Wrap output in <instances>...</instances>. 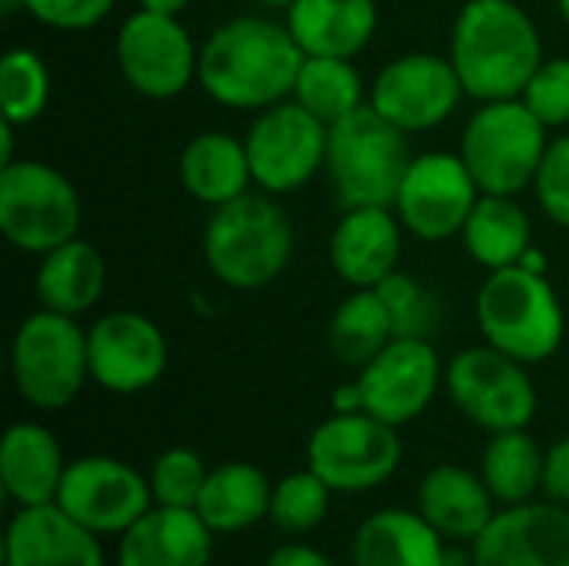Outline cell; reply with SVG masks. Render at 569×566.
I'll return each instance as SVG.
<instances>
[{"mask_svg": "<svg viewBox=\"0 0 569 566\" xmlns=\"http://www.w3.org/2000/svg\"><path fill=\"white\" fill-rule=\"evenodd\" d=\"M83 203L67 173L43 160H13L0 167V234L30 257H43L80 237Z\"/></svg>", "mask_w": 569, "mask_h": 566, "instance_id": "ba28073f", "label": "cell"}, {"mask_svg": "<svg viewBox=\"0 0 569 566\" xmlns=\"http://www.w3.org/2000/svg\"><path fill=\"white\" fill-rule=\"evenodd\" d=\"M410 160L407 133L367 103L330 127L323 170L340 210L393 207Z\"/></svg>", "mask_w": 569, "mask_h": 566, "instance_id": "5b68a950", "label": "cell"}, {"mask_svg": "<svg viewBox=\"0 0 569 566\" xmlns=\"http://www.w3.org/2000/svg\"><path fill=\"white\" fill-rule=\"evenodd\" d=\"M440 566H473V560H470V550H467V554H460V550H447V557H443V564Z\"/></svg>", "mask_w": 569, "mask_h": 566, "instance_id": "bcb514c9", "label": "cell"}, {"mask_svg": "<svg viewBox=\"0 0 569 566\" xmlns=\"http://www.w3.org/2000/svg\"><path fill=\"white\" fill-rule=\"evenodd\" d=\"M263 566H333V560L303 540H290V544H280Z\"/></svg>", "mask_w": 569, "mask_h": 566, "instance_id": "60d3db41", "label": "cell"}, {"mask_svg": "<svg viewBox=\"0 0 569 566\" xmlns=\"http://www.w3.org/2000/svg\"><path fill=\"white\" fill-rule=\"evenodd\" d=\"M293 100L327 127L370 103L363 73L350 57H303Z\"/></svg>", "mask_w": 569, "mask_h": 566, "instance_id": "4dcf8cb0", "label": "cell"}, {"mask_svg": "<svg viewBox=\"0 0 569 566\" xmlns=\"http://www.w3.org/2000/svg\"><path fill=\"white\" fill-rule=\"evenodd\" d=\"M550 127L520 100H490L473 110L460 133V157L483 193L520 197L533 190L540 163L550 147Z\"/></svg>", "mask_w": 569, "mask_h": 566, "instance_id": "52a82bcc", "label": "cell"}, {"mask_svg": "<svg viewBox=\"0 0 569 566\" xmlns=\"http://www.w3.org/2000/svg\"><path fill=\"white\" fill-rule=\"evenodd\" d=\"M57 504L97 537H120L153 507V494L147 474L117 457L90 454L67 464Z\"/></svg>", "mask_w": 569, "mask_h": 566, "instance_id": "e0dca14e", "label": "cell"}, {"mask_svg": "<svg viewBox=\"0 0 569 566\" xmlns=\"http://www.w3.org/2000/svg\"><path fill=\"white\" fill-rule=\"evenodd\" d=\"M213 540L197 510L153 504L117 537V566H210Z\"/></svg>", "mask_w": 569, "mask_h": 566, "instance_id": "44dd1931", "label": "cell"}, {"mask_svg": "<svg viewBox=\"0 0 569 566\" xmlns=\"http://www.w3.org/2000/svg\"><path fill=\"white\" fill-rule=\"evenodd\" d=\"M53 93L47 60L33 47H10L0 57V117L13 127L37 123Z\"/></svg>", "mask_w": 569, "mask_h": 566, "instance_id": "d6a6232c", "label": "cell"}, {"mask_svg": "<svg viewBox=\"0 0 569 566\" xmlns=\"http://www.w3.org/2000/svg\"><path fill=\"white\" fill-rule=\"evenodd\" d=\"M333 414H367L363 410V394H360V384H357V377L350 380V384H340L337 390H333Z\"/></svg>", "mask_w": 569, "mask_h": 566, "instance_id": "b9f144b4", "label": "cell"}, {"mask_svg": "<svg viewBox=\"0 0 569 566\" xmlns=\"http://www.w3.org/2000/svg\"><path fill=\"white\" fill-rule=\"evenodd\" d=\"M327 137L330 127L293 97L253 113L243 133L253 187L273 197L303 190L327 167Z\"/></svg>", "mask_w": 569, "mask_h": 566, "instance_id": "7c38bea8", "label": "cell"}, {"mask_svg": "<svg viewBox=\"0 0 569 566\" xmlns=\"http://www.w3.org/2000/svg\"><path fill=\"white\" fill-rule=\"evenodd\" d=\"M520 267H527V270H533V274H547L550 270V257L533 244L527 254H523V260H520Z\"/></svg>", "mask_w": 569, "mask_h": 566, "instance_id": "ee69618b", "label": "cell"}, {"mask_svg": "<svg viewBox=\"0 0 569 566\" xmlns=\"http://www.w3.org/2000/svg\"><path fill=\"white\" fill-rule=\"evenodd\" d=\"M283 23L307 57H357L380 27L377 0H297Z\"/></svg>", "mask_w": 569, "mask_h": 566, "instance_id": "cb8c5ba5", "label": "cell"}, {"mask_svg": "<svg viewBox=\"0 0 569 566\" xmlns=\"http://www.w3.org/2000/svg\"><path fill=\"white\" fill-rule=\"evenodd\" d=\"M520 100L533 110L543 127H569V53L543 57Z\"/></svg>", "mask_w": 569, "mask_h": 566, "instance_id": "74e56055", "label": "cell"}, {"mask_svg": "<svg viewBox=\"0 0 569 566\" xmlns=\"http://www.w3.org/2000/svg\"><path fill=\"white\" fill-rule=\"evenodd\" d=\"M90 380L117 397H133L157 387L170 364V347L147 314L110 310L87 327Z\"/></svg>", "mask_w": 569, "mask_h": 566, "instance_id": "9a60e30c", "label": "cell"}, {"mask_svg": "<svg viewBox=\"0 0 569 566\" xmlns=\"http://www.w3.org/2000/svg\"><path fill=\"white\" fill-rule=\"evenodd\" d=\"M403 464L400 430L370 414H330L307 440V467L333 494L383 487Z\"/></svg>", "mask_w": 569, "mask_h": 566, "instance_id": "30bf717a", "label": "cell"}, {"mask_svg": "<svg viewBox=\"0 0 569 566\" xmlns=\"http://www.w3.org/2000/svg\"><path fill=\"white\" fill-rule=\"evenodd\" d=\"M303 57L287 23L240 13L203 37L197 87L227 110L260 113L293 97Z\"/></svg>", "mask_w": 569, "mask_h": 566, "instance_id": "6da1fadb", "label": "cell"}, {"mask_svg": "<svg viewBox=\"0 0 569 566\" xmlns=\"http://www.w3.org/2000/svg\"><path fill=\"white\" fill-rule=\"evenodd\" d=\"M270 500L273 480L257 464L227 460L210 467V477L193 510L217 537H230L263 524L270 517Z\"/></svg>", "mask_w": 569, "mask_h": 566, "instance_id": "83f0119b", "label": "cell"}, {"mask_svg": "<svg viewBox=\"0 0 569 566\" xmlns=\"http://www.w3.org/2000/svg\"><path fill=\"white\" fill-rule=\"evenodd\" d=\"M13 130H20V127H13V123H0V167L3 163H13Z\"/></svg>", "mask_w": 569, "mask_h": 566, "instance_id": "f6af8a7d", "label": "cell"}, {"mask_svg": "<svg viewBox=\"0 0 569 566\" xmlns=\"http://www.w3.org/2000/svg\"><path fill=\"white\" fill-rule=\"evenodd\" d=\"M403 224L393 207L343 210L330 234V267L350 290H377L400 270Z\"/></svg>", "mask_w": 569, "mask_h": 566, "instance_id": "d6986e66", "label": "cell"}, {"mask_svg": "<svg viewBox=\"0 0 569 566\" xmlns=\"http://www.w3.org/2000/svg\"><path fill=\"white\" fill-rule=\"evenodd\" d=\"M183 190L203 207H223L253 190L247 143L227 130H200L187 140L177 160Z\"/></svg>", "mask_w": 569, "mask_h": 566, "instance_id": "d4e9b609", "label": "cell"}, {"mask_svg": "<svg viewBox=\"0 0 569 566\" xmlns=\"http://www.w3.org/2000/svg\"><path fill=\"white\" fill-rule=\"evenodd\" d=\"M463 93L477 103L520 97L543 63V37L517 0H467L450 27L447 50Z\"/></svg>", "mask_w": 569, "mask_h": 566, "instance_id": "7a4b0ae2", "label": "cell"}, {"mask_svg": "<svg viewBox=\"0 0 569 566\" xmlns=\"http://www.w3.org/2000/svg\"><path fill=\"white\" fill-rule=\"evenodd\" d=\"M330 350L343 367L360 370L370 364L397 334L387 304L377 290H350L330 317Z\"/></svg>", "mask_w": 569, "mask_h": 566, "instance_id": "1f68e13d", "label": "cell"}, {"mask_svg": "<svg viewBox=\"0 0 569 566\" xmlns=\"http://www.w3.org/2000/svg\"><path fill=\"white\" fill-rule=\"evenodd\" d=\"M463 97L467 93L450 57L433 50L393 57L380 67L370 87V107L407 137L443 127Z\"/></svg>", "mask_w": 569, "mask_h": 566, "instance_id": "5bb4252c", "label": "cell"}, {"mask_svg": "<svg viewBox=\"0 0 569 566\" xmlns=\"http://www.w3.org/2000/svg\"><path fill=\"white\" fill-rule=\"evenodd\" d=\"M533 193L550 224L569 230V133L550 140L540 173L533 180Z\"/></svg>", "mask_w": 569, "mask_h": 566, "instance_id": "f35d334b", "label": "cell"}, {"mask_svg": "<svg viewBox=\"0 0 569 566\" xmlns=\"http://www.w3.org/2000/svg\"><path fill=\"white\" fill-rule=\"evenodd\" d=\"M460 240L470 260L490 274V270L517 267L523 260V254L533 247V224L517 197L480 193L473 214L460 230Z\"/></svg>", "mask_w": 569, "mask_h": 566, "instance_id": "f1b7e54d", "label": "cell"}, {"mask_svg": "<svg viewBox=\"0 0 569 566\" xmlns=\"http://www.w3.org/2000/svg\"><path fill=\"white\" fill-rule=\"evenodd\" d=\"M473 566H569V507L527 500L500 507L470 544Z\"/></svg>", "mask_w": 569, "mask_h": 566, "instance_id": "ac0fdd59", "label": "cell"}, {"mask_svg": "<svg viewBox=\"0 0 569 566\" xmlns=\"http://www.w3.org/2000/svg\"><path fill=\"white\" fill-rule=\"evenodd\" d=\"M543 464L547 450L530 430H503L490 434L480 457V477L500 507H517L543 494Z\"/></svg>", "mask_w": 569, "mask_h": 566, "instance_id": "f546056e", "label": "cell"}, {"mask_svg": "<svg viewBox=\"0 0 569 566\" xmlns=\"http://www.w3.org/2000/svg\"><path fill=\"white\" fill-rule=\"evenodd\" d=\"M203 264L227 290H263L293 260V220L273 193L250 190L210 210L203 227Z\"/></svg>", "mask_w": 569, "mask_h": 566, "instance_id": "3957f363", "label": "cell"}, {"mask_svg": "<svg viewBox=\"0 0 569 566\" xmlns=\"http://www.w3.org/2000/svg\"><path fill=\"white\" fill-rule=\"evenodd\" d=\"M350 557L353 566H440L447 540L420 510L387 507L360 520Z\"/></svg>", "mask_w": 569, "mask_h": 566, "instance_id": "484cf974", "label": "cell"}, {"mask_svg": "<svg viewBox=\"0 0 569 566\" xmlns=\"http://www.w3.org/2000/svg\"><path fill=\"white\" fill-rule=\"evenodd\" d=\"M3 13H17L23 10L30 20L60 30V33H77V30H93L97 23H103L117 0H0Z\"/></svg>", "mask_w": 569, "mask_h": 566, "instance_id": "8d00e7d4", "label": "cell"}, {"mask_svg": "<svg viewBox=\"0 0 569 566\" xmlns=\"http://www.w3.org/2000/svg\"><path fill=\"white\" fill-rule=\"evenodd\" d=\"M377 294L387 304V314L393 320V334L397 337H417V340H430L440 327V300L437 294L420 284L413 274L397 270L393 277H387Z\"/></svg>", "mask_w": 569, "mask_h": 566, "instance_id": "e575fe53", "label": "cell"}, {"mask_svg": "<svg viewBox=\"0 0 569 566\" xmlns=\"http://www.w3.org/2000/svg\"><path fill=\"white\" fill-rule=\"evenodd\" d=\"M113 57L123 83L147 100H173L197 83L200 43L180 17L133 10L113 40Z\"/></svg>", "mask_w": 569, "mask_h": 566, "instance_id": "8fae6325", "label": "cell"}, {"mask_svg": "<svg viewBox=\"0 0 569 566\" xmlns=\"http://www.w3.org/2000/svg\"><path fill=\"white\" fill-rule=\"evenodd\" d=\"M443 374L447 364L440 360L433 340L393 337L370 364L357 370L363 410L400 430L427 414L443 387Z\"/></svg>", "mask_w": 569, "mask_h": 566, "instance_id": "2e32d148", "label": "cell"}, {"mask_svg": "<svg viewBox=\"0 0 569 566\" xmlns=\"http://www.w3.org/2000/svg\"><path fill=\"white\" fill-rule=\"evenodd\" d=\"M477 327L483 344L520 364L550 360L567 337V314L547 274L527 267L490 270L477 290Z\"/></svg>", "mask_w": 569, "mask_h": 566, "instance_id": "277c9868", "label": "cell"}, {"mask_svg": "<svg viewBox=\"0 0 569 566\" xmlns=\"http://www.w3.org/2000/svg\"><path fill=\"white\" fill-rule=\"evenodd\" d=\"M417 510L443 540L473 544L487 530L500 504L477 470H467L460 464H437L423 474L417 487Z\"/></svg>", "mask_w": 569, "mask_h": 566, "instance_id": "7402d4cb", "label": "cell"}, {"mask_svg": "<svg viewBox=\"0 0 569 566\" xmlns=\"http://www.w3.org/2000/svg\"><path fill=\"white\" fill-rule=\"evenodd\" d=\"M207 477H210V467L190 447H167L163 454H157V460L150 464V474H147L153 504L190 507V510L197 507Z\"/></svg>", "mask_w": 569, "mask_h": 566, "instance_id": "d590c367", "label": "cell"}, {"mask_svg": "<svg viewBox=\"0 0 569 566\" xmlns=\"http://www.w3.org/2000/svg\"><path fill=\"white\" fill-rule=\"evenodd\" d=\"M443 390L453 407L487 434L527 430L540 410V394L527 374V364L490 344L460 350L447 364Z\"/></svg>", "mask_w": 569, "mask_h": 566, "instance_id": "9c48e42d", "label": "cell"}, {"mask_svg": "<svg viewBox=\"0 0 569 566\" xmlns=\"http://www.w3.org/2000/svg\"><path fill=\"white\" fill-rule=\"evenodd\" d=\"M543 497L569 507V434L560 437L553 447H547V464H543Z\"/></svg>", "mask_w": 569, "mask_h": 566, "instance_id": "ab89813d", "label": "cell"}, {"mask_svg": "<svg viewBox=\"0 0 569 566\" xmlns=\"http://www.w3.org/2000/svg\"><path fill=\"white\" fill-rule=\"evenodd\" d=\"M193 0H137L140 10H153V13H170V17H180Z\"/></svg>", "mask_w": 569, "mask_h": 566, "instance_id": "7bdbcfd3", "label": "cell"}, {"mask_svg": "<svg viewBox=\"0 0 569 566\" xmlns=\"http://www.w3.org/2000/svg\"><path fill=\"white\" fill-rule=\"evenodd\" d=\"M253 3L263 7V10H283V13H287L297 0H253Z\"/></svg>", "mask_w": 569, "mask_h": 566, "instance_id": "7dc6e473", "label": "cell"}, {"mask_svg": "<svg viewBox=\"0 0 569 566\" xmlns=\"http://www.w3.org/2000/svg\"><path fill=\"white\" fill-rule=\"evenodd\" d=\"M37 260L33 290L40 307L80 320L100 304L107 290V260L90 240L73 237Z\"/></svg>", "mask_w": 569, "mask_h": 566, "instance_id": "4316f807", "label": "cell"}, {"mask_svg": "<svg viewBox=\"0 0 569 566\" xmlns=\"http://www.w3.org/2000/svg\"><path fill=\"white\" fill-rule=\"evenodd\" d=\"M100 540L57 500L17 507L3 534V566H107Z\"/></svg>", "mask_w": 569, "mask_h": 566, "instance_id": "ffe728a7", "label": "cell"}, {"mask_svg": "<svg viewBox=\"0 0 569 566\" xmlns=\"http://www.w3.org/2000/svg\"><path fill=\"white\" fill-rule=\"evenodd\" d=\"M480 193L483 190L477 187L460 153L427 150V153H413L400 180L393 214L400 217L410 237L427 244H443L450 237H460Z\"/></svg>", "mask_w": 569, "mask_h": 566, "instance_id": "4fadbf2b", "label": "cell"}, {"mask_svg": "<svg viewBox=\"0 0 569 566\" xmlns=\"http://www.w3.org/2000/svg\"><path fill=\"white\" fill-rule=\"evenodd\" d=\"M10 380L33 410L53 414L70 407L90 384L87 330L80 320L47 307L27 314L10 340Z\"/></svg>", "mask_w": 569, "mask_h": 566, "instance_id": "8992f818", "label": "cell"}, {"mask_svg": "<svg viewBox=\"0 0 569 566\" xmlns=\"http://www.w3.org/2000/svg\"><path fill=\"white\" fill-rule=\"evenodd\" d=\"M330 497H333V490L310 467L293 470L273 484L270 520L277 524V530H283L290 537L313 534L330 514Z\"/></svg>", "mask_w": 569, "mask_h": 566, "instance_id": "836d02e7", "label": "cell"}, {"mask_svg": "<svg viewBox=\"0 0 569 566\" xmlns=\"http://www.w3.org/2000/svg\"><path fill=\"white\" fill-rule=\"evenodd\" d=\"M60 440L37 420H17L0 440V487L13 507L53 504L67 474Z\"/></svg>", "mask_w": 569, "mask_h": 566, "instance_id": "603a6c76", "label": "cell"}, {"mask_svg": "<svg viewBox=\"0 0 569 566\" xmlns=\"http://www.w3.org/2000/svg\"><path fill=\"white\" fill-rule=\"evenodd\" d=\"M557 10H560L563 23H569V0H557Z\"/></svg>", "mask_w": 569, "mask_h": 566, "instance_id": "c3c4849f", "label": "cell"}]
</instances>
